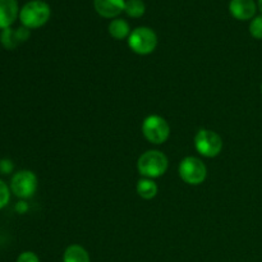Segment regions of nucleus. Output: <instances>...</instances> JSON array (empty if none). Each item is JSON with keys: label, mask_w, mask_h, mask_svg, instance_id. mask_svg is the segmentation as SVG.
<instances>
[{"label": "nucleus", "mask_w": 262, "mask_h": 262, "mask_svg": "<svg viewBox=\"0 0 262 262\" xmlns=\"http://www.w3.org/2000/svg\"><path fill=\"white\" fill-rule=\"evenodd\" d=\"M51 10L48 3L42 0H32L23 5L19 12V19L23 27L38 28L48 22Z\"/></svg>", "instance_id": "obj_1"}, {"label": "nucleus", "mask_w": 262, "mask_h": 262, "mask_svg": "<svg viewBox=\"0 0 262 262\" xmlns=\"http://www.w3.org/2000/svg\"><path fill=\"white\" fill-rule=\"evenodd\" d=\"M137 168L141 176L146 177L147 179L159 178L164 176L168 169V158L161 151H146L138 159Z\"/></svg>", "instance_id": "obj_2"}, {"label": "nucleus", "mask_w": 262, "mask_h": 262, "mask_svg": "<svg viewBox=\"0 0 262 262\" xmlns=\"http://www.w3.org/2000/svg\"><path fill=\"white\" fill-rule=\"evenodd\" d=\"M128 45L133 53L138 55L151 54L158 46V36L151 28L138 27L130 32L128 37Z\"/></svg>", "instance_id": "obj_3"}, {"label": "nucleus", "mask_w": 262, "mask_h": 262, "mask_svg": "<svg viewBox=\"0 0 262 262\" xmlns=\"http://www.w3.org/2000/svg\"><path fill=\"white\" fill-rule=\"evenodd\" d=\"M142 133L148 142L160 145L169 138L170 127L168 122L160 115H150L143 120Z\"/></svg>", "instance_id": "obj_4"}, {"label": "nucleus", "mask_w": 262, "mask_h": 262, "mask_svg": "<svg viewBox=\"0 0 262 262\" xmlns=\"http://www.w3.org/2000/svg\"><path fill=\"white\" fill-rule=\"evenodd\" d=\"M179 176L187 184L199 186V184L204 183V181L206 179L207 169L200 159L188 156L181 161Z\"/></svg>", "instance_id": "obj_5"}, {"label": "nucleus", "mask_w": 262, "mask_h": 262, "mask_svg": "<svg viewBox=\"0 0 262 262\" xmlns=\"http://www.w3.org/2000/svg\"><path fill=\"white\" fill-rule=\"evenodd\" d=\"M194 147L205 158H215L223 150V140L216 132L201 129L194 137Z\"/></svg>", "instance_id": "obj_6"}, {"label": "nucleus", "mask_w": 262, "mask_h": 262, "mask_svg": "<svg viewBox=\"0 0 262 262\" xmlns=\"http://www.w3.org/2000/svg\"><path fill=\"white\" fill-rule=\"evenodd\" d=\"M10 189L19 199H30L37 189V178L30 170H20L13 176Z\"/></svg>", "instance_id": "obj_7"}, {"label": "nucleus", "mask_w": 262, "mask_h": 262, "mask_svg": "<svg viewBox=\"0 0 262 262\" xmlns=\"http://www.w3.org/2000/svg\"><path fill=\"white\" fill-rule=\"evenodd\" d=\"M28 37H30V31H28V28L19 27L13 30V28L9 27L3 30L2 35H0V41H2V45L5 49L13 50L19 43L25 42Z\"/></svg>", "instance_id": "obj_8"}, {"label": "nucleus", "mask_w": 262, "mask_h": 262, "mask_svg": "<svg viewBox=\"0 0 262 262\" xmlns=\"http://www.w3.org/2000/svg\"><path fill=\"white\" fill-rule=\"evenodd\" d=\"M230 14L238 20H248L255 17L256 3L253 0H232L229 4Z\"/></svg>", "instance_id": "obj_9"}, {"label": "nucleus", "mask_w": 262, "mask_h": 262, "mask_svg": "<svg viewBox=\"0 0 262 262\" xmlns=\"http://www.w3.org/2000/svg\"><path fill=\"white\" fill-rule=\"evenodd\" d=\"M96 12L104 18H115L124 10L125 0H94Z\"/></svg>", "instance_id": "obj_10"}, {"label": "nucleus", "mask_w": 262, "mask_h": 262, "mask_svg": "<svg viewBox=\"0 0 262 262\" xmlns=\"http://www.w3.org/2000/svg\"><path fill=\"white\" fill-rule=\"evenodd\" d=\"M18 17L17 0H0V30L9 28Z\"/></svg>", "instance_id": "obj_11"}, {"label": "nucleus", "mask_w": 262, "mask_h": 262, "mask_svg": "<svg viewBox=\"0 0 262 262\" xmlns=\"http://www.w3.org/2000/svg\"><path fill=\"white\" fill-rule=\"evenodd\" d=\"M63 262H91V260L89 252L82 246L72 245L64 251Z\"/></svg>", "instance_id": "obj_12"}, {"label": "nucleus", "mask_w": 262, "mask_h": 262, "mask_svg": "<svg viewBox=\"0 0 262 262\" xmlns=\"http://www.w3.org/2000/svg\"><path fill=\"white\" fill-rule=\"evenodd\" d=\"M109 33L115 40H123L125 37H129L130 28L129 25L124 19H114L109 25Z\"/></svg>", "instance_id": "obj_13"}, {"label": "nucleus", "mask_w": 262, "mask_h": 262, "mask_svg": "<svg viewBox=\"0 0 262 262\" xmlns=\"http://www.w3.org/2000/svg\"><path fill=\"white\" fill-rule=\"evenodd\" d=\"M137 193L145 200H152L158 194V186L151 179H141L137 183Z\"/></svg>", "instance_id": "obj_14"}, {"label": "nucleus", "mask_w": 262, "mask_h": 262, "mask_svg": "<svg viewBox=\"0 0 262 262\" xmlns=\"http://www.w3.org/2000/svg\"><path fill=\"white\" fill-rule=\"evenodd\" d=\"M124 12L132 18H140L145 14L146 7L142 0H128L125 2Z\"/></svg>", "instance_id": "obj_15"}, {"label": "nucleus", "mask_w": 262, "mask_h": 262, "mask_svg": "<svg viewBox=\"0 0 262 262\" xmlns=\"http://www.w3.org/2000/svg\"><path fill=\"white\" fill-rule=\"evenodd\" d=\"M250 33L252 37L262 40V15L253 18L250 25Z\"/></svg>", "instance_id": "obj_16"}, {"label": "nucleus", "mask_w": 262, "mask_h": 262, "mask_svg": "<svg viewBox=\"0 0 262 262\" xmlns=\"http://www.w3.org/2000/svg\"><path fill=\"white\" fill-rule=\"evenodd\" d=\"M10 199V193H9V188H8L7 184L4 183L3 181H0V210L3 207H5L9 202Z\"/></svg>", "instance_id": "obj_17"}, {"label": "nucleus", "mask_w": 262, "mask_h": 262, "mask_svg": "<svg viewBox=\"0 0 262 262\" xmlns=\"http://www.w3.org/2000/svg\"><path fill=\"white\" fill-rule=\"evenodd\" d=\"M17 262H40V258L37 257L36 253L27 251V252H23L18 256Z\"/></svg>", "instance_id": "obj_18"}, {"label": "nucleus", "mask_w": 262, "mask_h": 262, "mask_svg": "<svg viewBox=\"0 0 262 262\" xmlns=\"http://www.w3.org/2000/svg\"><path fill=\"white\" fill-rule=\"evenodd\" d=\"M258 8H260V12L262 13V0H258Z\"/></svg>", "instance_id": "obj_19"}, {"label": "nucleus", "mask_w": 262, "mask_h": 262, "mask_svg": "<svg viewBox=\"0 0 262 262\" xmlns=\"http://www.w3.org/2000/svg\"><path fill=\"white\" fill-rule=\"evenodd\" d=\"M261 92H262V84H261Z\"/></svg>", "instance_id": "obj_20"}]
</instances>
